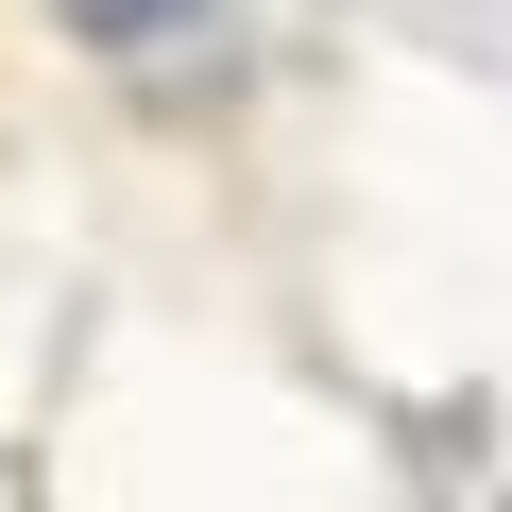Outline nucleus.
I'll return each mask as SVG.
<instances>
[{
    "label": "nucleus",
    "mask_w": 512,
    "mask_h": 512,
    "mask_svg": "<svg viewBox=\"0 0 512 512\" xmlns=\"http://www.w3.org/2000/svg\"><path fill=\"white\" fill-rule=\"evenodd\" d=\"M69 18H86L103 52H154V35H188V0H69Z\"/></svg>",
    "instance_id": "nucleus-1"
}]
</instances>
